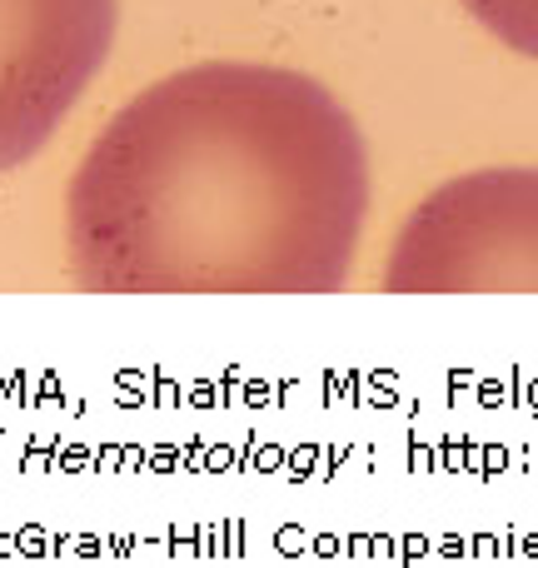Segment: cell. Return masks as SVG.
Returning <instances> with one entry per match:
<instances>
[{
    "label": "cell",
    "mask_w": 538,
    "mask_h": 568,
    "mask_svg": "<svg viewBox=\"0 0 538 568\" xmlns=\"http://www.w3.org/2000/svg\"><path fill=\"white\" fill-rule=\"evenodd\" d=\"M369 145L314 75L175 70L115 110L65 195L90 294H334L369 220Z\"/></svg>",
    "instance_id": "obj_1"
},
{
    "label": "cell",
    "mask_w": 538,
    "mask_h": 568,
    "mask_svg": "<svg viewBox=\"0 0 538 568\" xmlns=\"http://www.w3.org/2000/svg\"><path fill=\"white\" fill-rule=\"evenodd\" d=\"M384 290L538 294V170H474L419 200L394 235Z\"/></svg>",
    "instance_id": "obj_2"
},
{
    "label": "cell",
    "mask_w": 538,
    "mask_h": 568,
    "mask_svg": "<svg viewBox=\"0 0 538 568\" xmlns=\"http://www.w3.org/2000/svg\"><path fill=\"white\" fill-rule=\"evenodd\" d=\"M120 0H0V175L50 145L115 45Z\"/></svg>",
    "instance_id": "obj_3"
},
{
    "label": "cell",
    "mask_w": 538,
    "mask_h": 568,
    "mask_svg": "<svg viewBox=\"0 0 538 568\" xmlns=\"http://www.w3.org/2000/svg\"><path fill=\"white\" fill-rule=\"evenodd\" d=\"M474 20L509 50L538 60V0H464Z\"/></svg>",
    "instance_id": "obj_4"
}]
</instances>
